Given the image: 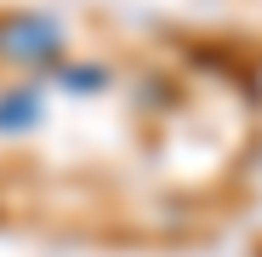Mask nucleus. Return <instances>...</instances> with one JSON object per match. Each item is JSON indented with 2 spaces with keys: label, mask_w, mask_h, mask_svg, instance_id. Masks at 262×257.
<instances>
[{
  "label": "nucleus",
  "mask_w": 262,
  "mask_h": 257,
  "mask_svg": "<svg viewBox=\"0 0 262 257\" xmlns=\"http://www.w3.org/2000/svg\"><path fill=\"white\" fill-rule=\"evenodd\" d=\"M52 46H57V34H52V23H40V17L17 23L12 40H6V52H17V57H40V52H52Z\"/></svg>",
  "instance_id": "obj_1"
},
{
  "label": "nucleus",
  "mask_w": 262,
  "mask_h": 257,
  "mask_svg": "<svg viewBox=\"0 0 262 257\" xmlns=\"http://www.w3.org/2000/svg\"><path fill=\"white\" fill-rule=\"evenodd\" d=\"M29 114H34V92H12L0 103V132H6V126H23Z\"/></svg>",
  "instance_id": "obj_2"
}]
</instances>
